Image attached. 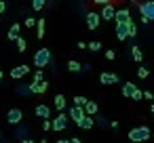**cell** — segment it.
Here are the masks:
<instances>
[{
    "label": "cell",
    "instance_id": "cell-1",
    "mask_svg": "<svg viewBox=\"0 0 154 143\" xmlns=\"http://www.w3.org/2000/svg\"><path fill=\"white\" fill-rule=\"evenodd\" d=\"M51 51L47 49V46H42V49H38L36 53H34V65L38 67V70H42V67H47V65H51Z\"/></svg>",
    "mask_w": 154,
    "mask_h": 143
},
{
    "label": "cell",
    "instance_id": "cell-2",
    "mask_svg": "<svg viewBox=\"0 0 154 143\" xmlns=\"http://www.w3.org/2000/svg\"><path fill=\"white\" fill-rule=\"evenodd\" d=\"M148 139H150V128L148 126H137V128L129 130V141H133V143H143Z\"/></svg>",
    "mask_w": 154,
    "mask_h": 143
},
{
    "label": "cell",
    "instance_id": "cell-3",
    "mask_svg": "<svg viewBox=\"0 0 154 143\" xmlns=\"http://www.w3.org/2000/svg\"><path fill=\"white\" fill-rule=\"evenodd\" d=\"M137 9H139V13H141V21H143V23H150V21L154 19V2H152V0L139 2Z\"/></svg>",
    "mask_w": 154,
    "mask_h": 143
},
{
    "label": "cell",
    "instance_id": "cell-4",
    "mask_svg": "<svg viewBox=\"0 0 154 143\" xmlns=\"http://www.w3.org/2000/svg\"><path fill=\"white\" fill-rule=\"evenodd\" d=\"M21 120H23V112H21L19 107L9 109V114H7V122H9V124L17 126V124H21Z\"/></svg>",
    "mask_w": 154,
    "mask_h": 143
},
{
    "label": "cell",
    "instance_id": "cell-5",
    "mask_svg": "<svg viewBox=\"0 0 154 143\" xmlns=\"http://www.w3.org/2000/svg\"><path fill=\"white\" fill-rule=\"evenodd\" d=\"M66 126H68V116H66L63 112H59V116H55V118H53L51 128H53L55 133H59V130H63Z\"/></svg>",
    "mask_w": 154,
    "mask_h": 143
},
{
    "label": "cell",
    "instance_id": "cell-6",
    "mask_svg": "<svg viewBox=\"0 0 154 143\" xmlns=\"http://www.w3.org/2000/svg\"><path fill=\"white\" fill-rule=\"evenodd\" d=\"M85 19H87V28H89V30H97L99 23H101L99 13H95V11H89V13L85 15Z\"/></svg>",
    "mask_w": 154,
    "mask_h": 143
},
{
    "label": "cell",
    "instance_id": "cell-7",
    "mask_svg": "<svg viewBox=\"0 0 154 143\" xmlns=\"http://www.w3.org/2000/svg\"><path fill=\"white\" fill-rule=\"evenodd\" d=\"M114 13H116V9H114L112 2H110V4H103V7H101V13H99V19L112 21V19H114Z\"/></svg>",
    "mask_w": 154,
    "mask_h": 143
},
{
    "label": "cell",
    "instance_id": "cell-8",
    "mask_svg": "<svg viewBox=\"0 0 154 143\" xmlns=\"http://www.w3.org/2000/svg\"><path fill=\"white\" fill-rule=\"evenodd\" d=\"M114 21H116V23H127V21H131V11H129V9H116Z\"/></svg>",
    "mask_w": 154,
    "mask_h": 143
},
{
    "label": "cell",
    "instance_id": "cell-9",
    "mask_svg": "<svg viewBox=\"0 0 154 143\" xmlns=\"http://www.w3.org/2000/svg\"><path fill=\"white\" fill-rule=\"evenodd\" d=\"M28 88H30V93L32 95H42V93H47V88H49V82L47 80H42V82H32V84H28Z\"/></svg>",
    "mask_w": 154,
    "mask_h": 143
},
{
    "label": "cell",
    "instance_id": "cell-10",
    "mask_svg": "<svg viewBox=\"0 0 154 143\" xmlns=\"http://www.w3.org/2000/svg\"><path fill=\"white\" fill-rule=\"evenodd\" d=\"M28 72H30V67L21 63V65H17V67H13V70H11V78H13V80H19V78H23Z\"/></svg>",
    "mask_w": 154,
    "mask_h": 143
},
{
    "label": "cell",
    "instance_id": "cell-11",
    "mask_svg": "<svg viewBox=\"0 0 154 143\" xmlns=\"http://www.w3.org/2000/svg\"><path fill=\"white\" fill-rule=\"evenodd\" d=\"M34 114H36L38 118H42V120H49V116H51V107L45 105V103H40V105H36Z\"/></svg>",
    "mask_w": 154,
    "mask_h": 143
},
{
    "label": "cell",
    "instance_id": "cell-12",
    "mask_svg": "<svg viewBox=\"0 0 154 143\" xmlns=\"http://www.w3.org/2000/svg\"><path fill=\"white\" fill-rule=\"evenodd\" d=\"M66 116H70V118L78 124V122L82 120V116H85V109H82V107H76V105H72V107H70V114H66Z\"/></svg>",
    "mask_w": 154,
    "mask_h": 143
},
{
    "label": "cell",
    "instance_id": "cell-13",
    "mask_svg": "<svg viewBox=\"0 0 154 143\" xmlns=\"http://www.w3.org/2000/svg\"><path fill=\"white\" fill-rule=\"evenodd\" d=\"M99 82H101V84H116V82H118V76L112 74V72H103V74L99 76Z\"/></svg>",
    "mask_w": 154,
    "mask_h": 143
},
{
    "label": "cell",
    "instance_id": "cell-14",
    "mask_svg": "<svg viewBox=\"0 0 154 143\" xmlns=\"http://www.w3.org/2000/svg\"><path fill=\"white\" fill-rule=\"evenodd\" d=\"M82 109H85V116H97V109H99V105H97L95 101H87Z\"/></svg>",
    "mask_w": 154,
    "mask_h": 143
},
{
    "label": "cell",
    "instance_id": "cell-15",
    "mask_svg": "<svg viewBox=\"0 0 154 143\" xmlns=\"http://www.w3.org/2000/svg\"><path fill=\"white\" fill-rule=\"evenodd\" d=\"M116 38H118V40H127V38H129L127 23H116Z\"/></svg>",
    "mask_w": 154,
    "mask_h": 143
},
{
    "label": "cell",
    "instance_id": "cell-16",
    "mask_svg": "<svg viewBox=\"0 0 154 143\" xmlns=\"http://www.w3.org/2000/svg\"><path fill=\"white\" fill-rule=\"evenodd\" d=\"M19 36H21V32H19V23H13V25L9 28V34H7V38H9L11 42H15Z\"/></svg>",
    "mask_w": 154,
    "mask_h": 143
},
{
    "label": "cell",
    "instance_id": "cell-17",
    "mask_svg": "<svg viewBox=\"0 0 154 143\" xmlns=\"http://www.w3.org/2000/svg\"><path fill=\"white\" fill-rule=\"evenodd\" d=\"M135 88H137V86H135L133 82H125V84H122V97L131 99V97H133V93H135Z\"/></svg>",
    "mask_w": 154,
    "mask_h": 143
},
{
    "label": "cell",
    "instance_id": "cell-18",
    "mask_svg": "<svg viewBox=\"0 0 154 143\" xmlns=\"http://www.w3.org/2000/svg\"><path fill=\"white\" fill-rule=\"evenodd\" d=\"M93 118H95V116H82V120L78 122V126H80V128H87V130H89V128H93V126H95Z\"/></svg>",
    "mask_w": 154,
    "mask_h": 143
},
{
    "label": "cell",
    "instance_id": "cell-19",
    "mask_svg": "<svg viewBox=\"0 0 154 143\" xmlns=\"http://www.w3.org/2000/svg\"><path fill=\"white\" fill-rule=\"evenodd\" d=\"M53 105H55V109H59V112H66V105H68V103H66V97H63V95H57Z\"/></svg>",
    "mask_w": 154,
    "mask_h": 143
},
{
    "label": "cell",
    "instance_id": "cell-20",
    "mask_svg": "<svg viewBox=\"0 0 154 143\" xmlns=\"http://www.w3.org/2000/svg\"><path fill=\"white\" fill-rule=\"evenodd\" d=\"M36 30H38V36H36V38H45V30H47V21H45V19H36Z\"/></svg>",
    "mask_w": 154,
    "mask_h": 143
},
{
    "label": "cell",
    "instance_id": "cell-21",
    "mask_svg": "<svg viewBox=\"0 0 154 143\" xmlns=\"http://www.w3.org/2000/svg\"><path fill=\"white\" fill-rule=\"evenodd\" d=\"M131 57H133V61H137V63L143 59V55H141V51H139V46H137V44H133V46H131Z\"/></svg>",
    "mask_w": 154,
    "mask_h": 143
},
{
    "label": "cell",
    "instance_id": "cell-22",
    "mask_svg": "<svg viewBox=\"0 0 154 143\" xmlns=\"http://www.w3.org/2000/svg\"><path fill=\"white\" fill-rule=\"evenodd\" d=\"M127 32H129V38H135V36H137V25L133 23V19L127 21Z\"/></svg>",
    "mask_w": 154,
    "mask_h": 143
},
{
    "label": "cell",
    "instance_id": "cell-23",
    "mask_svg": "<svg viewBox=\"0 0 154 143\" xmlns=\"http://www.w3.org/2000/svg\"><path fill=\"white\" fill-rule=\"evenodd\" d=\"M80 65H82V63H78V61H74V59H70V61H68V70H70V72H74V74H78V72H80Z\"/></svg>",
    "mask_w": 154,
    "mask_h": 143
},
{
    "label": "cell",
    "instance_id": "cell-24",
    "mask_svg": "<svg viewBox=\"0 0 154 143\" xmlns=\"http://www.w3.org/2000/svg\"><path fill=\"white\" fill-rule=\"evenodd\" d=\"M47 7V0H32V9L34 11H42Z\"/></svg>",
    "mask_w": 154,
    "mask_h": 143
},
{
    "label": "cell",
    "instance_id": "cell-25",
    "mask_svg": "<svg viewBox=\"0 0 154 143\" xmlns=\"http://www.w3.org/2000/svg\"><path fill=\"white\" fill-rule=\"evenodd\" d=\"M15 44H17V51H19V53H23V51L28 49V42H26V40H23L21 36H19V38L15 40Z\"/></svg>",
    "mask_w": 154,
    "mask_h": 143
},
{
    "label": "cell",
    "instance_id": "cell-26",
    "mask_svg": "<svg viewBox=\"0 0 154 143\" xmlns=\"http://www.w3.org/2000/svg\"><path fill=\"white\" fill-rule=\"evenodd\" d=\"M17 93H19V95H23V97L32 95V93H30V88H28V84H19V86H17Z\"/></svg>",
    "mask_w": 154,
    "mask_h": 143
},
{
    "label": "cell",
    "instance_id": "cell-27",
    "mask_svg": "<svg viewBox=\"0 0 154 143\" xmlns=\"http://www.w3.org/2000/svg\"><path fill=\"white\" fill-rule=\"evenodd\" d=\"M85 103H87V99H85L82 95H76V97H74V105H76V107H85Z\"/></svg>",
    "mask_w": 154,
    "mask_h": 143
},
{
    "label": "cell",
    "instance_id": "cell-28",
    "mask_svg": "<svg viewBox=\"0 0 154 143\" xmlns=\"http://www.w3.org/2000/svg\"><path fill=\"white\" fill-rule=\"evenodd\" d=\"M148 74H150V72H148V67H146V65H141V67L137 70V76H139V78H148Z\"/></svg>",
    "mask_w": 154,
    "mask_h": 143
},
{
    "label": "cell",
    "instance_id": "cell-29",
    "mask_svg": "<svg viewBox=\"0 0 154 143\" xmlns=\"http://www.w3.org/2000/svg\"><path fill=\"white\" fill-rule=\"evenodd\" d=\"M45 80V74H42V70H36V74H34V82L38 84V82H42Z\"/></svg>",
    "mask_w": 154,
    "mask_h": 143
},
{
    "label": "cell",
    "instance_id": "cell-30",
    "mask_svg": "<svg viewBox=\"0 0 154 143\" xmlns=\"http://www.w3.org/2000/svg\"><path fill=\"white\" fill-rule=\"evenodd\" d=\"M23 23H26V28H34V25H36V19H34V17H26Z\"/></svg>",
    "mask_w": 154,
    "mask_h": 143
},
{
    "label": "cell",
    "instance_id": "cell-31",
    "mask_svg": "<svg viewBox=\"0 0 154 143\" xmlns=\"http://www.w3.org/2000/svg\"><path fill=\"white\" fill-rule=\"evenodd\" d=\"M87 46H89V51H99V49H101V44H99L97 40H95V42H89Z\"/></svg>",
    "mask_w": 154,
    "mask_h": 143
},
{
    "label": "cell",
    "instance_id": "cell-32",
    "mask_svg": "<svg viewBox=\"0 0 154 143\" xmlns=\"http://www.w3.org/2000/svg\"><path fill=\"white\" fill-rule=\"evenodd\" d=\"M93 122H95V124H99V126H108V120H106V118H101V116H99V118H93Z\"/></svg>",
    "mask_w": 154,
    "mask_h": 143
},
{
    "label": "cell",
    "instance_id": "cell-33",
    "mask_svg": "<svg viewBox=\"0 0 154 143\" xmlns=\"http://www.w3.org/2000/svg\"><path fill=\"white\" fill-rule=\"evenodd\" d=\"M141 97H143V91H139V88H135V93H133V97H131V99H135V101H139Z\"/></svg>",
    "mask_w": 154,
    "mask_h": 143
},
{
    "label": "cell",
    "instance_id": "cell-34",
    "mask_svg": "<svg viewBox=\"0 0 154 143\" xmlns=\"http://www.w3.org/2000/svg\"><path fill=\"white\" fill-rule=\"evenodd\" d=\"M114 57H116V51H112V49H110V51H106V59H108V61H112Z\"/></svg>",
    "mask_w": 154,
    "mask_h": 143
},
{
    "label": "cell",
    "instance_id": "cell-35",
    "mask_svg": "<svg viewBox=\"0 0 154 143\" xmlns=\"http://www.w3.org/2000/svg\"><path fill=\"white\" fill-rule=\"evenodd\" d=\"M93 2H95V4H99V7H103V4H110L112 0H93Z\"/></svg>",
    "mask_w": 154,
    "mask_h": 143
},
{
    "label": "cell",
    "instance_id": "cell-36",
    "mask_svg": "<svg viewBox=\"0 0 154 143\" xmlns=\"http://www.w3.org/2000/svg\"><path fill=\"white\" fill-rule=\"evenodd\" d=\"M42 130H51V120H45L42 122Z\"/></svg>",
    "mask_w": 154,
    "mask_h": 143
},
{
    "label": "cell",
    "instance_id": "cell-37",
    "mask_svg": "<svg viewBox=\"0 0 154 143\" xmlns=\"http://www.w3.org/2000/svg\"><path fill=\"white\" fill-rule=\"evenodd\" d=\"M7 11V2H2V0H0V15H2Z\"/></svg>",
    "mask_w": 154,
    "mask_h": 143
},
{
    "label": "cell",
    "instance_id": "cell-38",
    "mask_svg": "<svg viewBox=\"0 0 154 143\" xmlns=\"http://www.w3.org/2000/svg\"><path fill=\"white\" fill-rule=\"evenodd\" d=\"M143 97H146L148 101H152V93H150V91H143Z\"/></svg>",
    "mask_w": 154,
    "mask_h": 143
},
{
    "label": "cell",
    "instance_id": "cell-39",
    "mask_svg": "<svg viewBox=\"0 0 154 143\" xmlns=\"http://www.w3.org/2000/svg\"><path fill=\"white\" fill-rule=\"evenodd\" d=\"M78 49H80V51H85V49H87V42H82V40H80V42H78Z\"/></svg>",
    "mask_w": 154,
    "mask_h": 143
},
{
    "label": "cell",
    "instance_id": "cell-40",
    "mask_svg": "<svg viewBox=\"0 0 154 143\" xmlns=\"http://www.w3.org/2000/svg\"><path fill=\"white\" fill-rule=\"evenodd\" d=\"M21 143H36V141H34V139H30V137H26V139H23Z\"/></svg>",
    "mask_w": 154,
    "mask_h": 143
},
{
    "label": "cell",
    "instance_id": "cell-41",
    "mask_svg": "<svg viewBox=\"0 0 154 143\" xmlns=\"http://www.w3.org/2000/svg\"><path fill=\"white\" fill-rule=\"evenodd\" d=\"M70 143H82V141H80L78 137H72V139H70Z\"/></svg>",
    "mask_w": 154,
    "mask_h": 143
},
{
    "label": "cell",
    "instance_id": "cell-42",
    "mask_svg": "<svg viewBox=\"0 0 154 143\" xmlns=\"http://www.w3.org/2000/svg\"><path fill=\"white\" fill-rule=\"evenodd\" d=\"M57 143H70V139H59Z\"/></svg>",
    "mask_w": 154,
    "mask_h": 143
},
{
    "label": "cell",
    "instance_id": "cell-43",
    "mask_svg": "<svg viewBox=\"0 0 154 143\" xmlns=\"http://www.w3.org/2000/svg\"><path fill=\"white\" fill-rule=\"evenodd\" d=\"M5 80V74H2V70H0V82H2Z\"/></svg>",
    "mask_w": 154,
    "mask_h": 143
},
{
    "label": "cell",
    "instance_id": "cell-44",
    "mask_svg": "<svg viewBox=\"0 0 154 143\" xmlns=\"http://www.w3.org/2000/svg\"><path fill=\"white\" fill-rule=\"evenodd\" d=\"M131 2H133V4H137V0H131Z\"/></svg>",
    "mask_w": 154,
    "mask_h": 143
},
{
    "label": "cell",
    "instance_id": "cell-45",
    "mask_svg": "<svg viewBox=\"0 0 154 143\" xmlns=\"http://www.w3.org/2000/svg\"><path fill=\"white\" fill-rule=\"evenodd\" d=\"M40 143H47V139H42V141H40Z\"/></svg>",
    "mask_w": 154,
    "mask_h": 143
}]
</instances>
